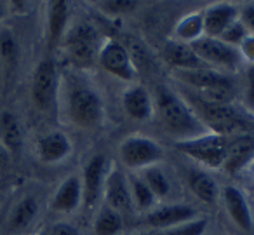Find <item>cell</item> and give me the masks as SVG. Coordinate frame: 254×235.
Returning <instances> with one entry per match:
<instances>
[{
    "label": "cell",
    "mask_w": 254,
    "mask_h": 235,
    "mask_svg": "<svg viewBox=\"0 0 254 235\" xmlns=\"http://www.w3.org/2000/svg\"><path fill=\"white\" fill-rule=\"evenodd\" d=\"M178 92L183 96V99L209 133L233 138L247 134L254 129V117L244 110H239L235 105L207 101L185 87H181Z\"/></svg>",
    "instance_id": "6da1fadb"
},
{
    "label": "cell",
    "mask_w": 254,
    "mask_h": 235,
    "mask_svg": "<svg viewBox=\"0 0 254 235\" xmlns=\"http://www.w3.org/2000/svg\"><path fill=\"white\" fill-rule=\"evenodd\" d=\"M152 96L159 122L162 124L166 133H169L178 141L191 140L209 133L176 89L157 85Z\"/></svg>",
    "instance_id": "7a4b0ae2"
},
{
    "label": "cell",
    "mask_w": 254,
    "mask_h": 235,
    "mask_svg": "<svg viewBox=\"0 0 254 235\" xmlns=\"http://www.w3.org/2000/svg\"><path fill=\"white\" fill-rule=\"evenodd\" d=\"M63 106L68 120L80 129H96L103 122L105 106L101 94L80 78H68L64 84Z\"/></svg>",
    "instance_id": "3957f363"
},
{
    "label": "cell",
    "mask_w": 254,
    "mask_h": 235,
    "mask_svg": "<svg viewBox=\"0 0 254 235\" xmlns=\"http://www.w3.org/2000/svg\"><path fill=\"white\" fill-rule=\"evenodd\" d=\"M173 78L188 91L200 98L214 103L233 105L237 87L228 74H221L212 68H195V70H173Z\"/></svg>",
    "instance_id": "277c9868"
},
{
    "label": "cell",
    "mask_w": 254,
    "mask_h": 235,
    "mask_svg": "<svg viewBox=\"0 0 254 235\" xmlns=\"http://www.w3.org/2000/svg\"><path fill=\"white\" fill-rule=\"evenodd\" d=\"M61 44L68 60L78 68L91 67L94 61H98L99 51L103 47L99 32L91 21H78L70 26Z\"/></svg>",
    "instance_id": "5b68a950"
},
{
    "label": "cell",
    "mask_w": 254,
    "mask_h": 235,
    "mask_svg": "<svg viewBox=\"0 0 254 235\" xmlns=\"http://www.w3.org/2000/svg\"><path fill=\"white\" fill-rule=\"evenodd\" d=\"M230 138L205 133L191 140L176 141V150L207 169H221Z\"/></svg>",
    "instance_id": "8992f818"
},
{
    "label": "cell",
    "mask_w": 254,
    "mask_h": 235,
    "mask_svg": "<svg viewBox=\"0 0 254 235\" xmlns=\"http://www.w3.org/2000/svg\"><path fill=\"white\" fill-rule=\"evenodd\" d=\"M122 164L132 172H139L150 165H157L164 158V150L155 140L143 134L127 136L119 147Z\"/></svg>",
    "instance_id": "52a82bcc"
},
{
    "label": "cell",
    "mask_w": 254,
    "mask_h": 235,
    "mask_svg": "<svg viewBox=\"0 0 254 235\" xmlns=\"http://www.w3.org/2000/svg\"><path fill=\"white\" fill-rule=\"evenodd\" d=\"M190 47L205 67L221 72V74L235 72L242 65V58H240L239 49L221 42L219 39L200 37L198 40L191 42Z\"/></svg>",
    "instance_id": "ba28073f"
},
{
    "label": "cell",
    "mask_w": 254,
    "mask_h": 235,
    "mask_svg": "<svg viewBox=\"0 0 254 235\" xmlns=\"http://www.w3.org/2000/svg\"><path fill=\"white\" fill-rule=\"evenodd\" d=\"M60 96V74L51 58L42 60L35 68L32 80V99L40 112H51L58 105Z\"/></svg>",
    "instance_id": "9c48e42d"
},
{
    "label": "cell",
    "mask_w": 254,
    "mask_h": 235,
    "mask_svg": "<svg viewBox=\"0 0 254 235\" xmlns=\"http://www.w3.org/2000/svg\"><path fill=\"white\" fill-rule=\"evenodd\" d=\"M98 63L105 72L110 75L120 78V80L132 82L138 77V68H136L132 56L126 46L119 40H108L103 44L99 51Z\"/></svg>",
    "instance_id": "30bf717a"
},
{
    "label": "cell",
    "mask_w": 254,
    "mask_h": 235,
    "mask_svg": "<svg viewBox=\"0 0 254 235\" xmlns=\"http://www.w3.org/2000/svg\"><path fill=\"white\" fill-rule=\"evenodd\" d=\"M108 169H110L108 162H106V158L103 155H94L84 165V172H82L80 181H82V204H84L85 209H92L101 200Z\"/></svg>",
    "instance_id": "8fae6325"
},
{
    "label": "cell",
    "mask_w": 254,
    "mask_h": 235,
    "mask_svg": "<svg viewBox=\"0 0 254 235\" xmlns=\"http://www.w3.org/2000/svg\"><path fill=\"white\" fill-rule=\"evenodd\" d=\"M105 204L115 209L117 213L131 214L134 213V204L131 197V186L127 174L119 167H110L105 179V190H103Z\"/></svg>",
    "instance_id": "7c38bea8"
},
{
    "label": "cell",
    "mask_w": 254,
    "mask_h": 235,
    "mask_svg": "<svg viewBox=\"0 0 254 235\" xmlns=\"http://www.w3.org/2000/svg\"><path fill=\"white\" fill-rule=\"evenodd\" d=\"M197 220V209L190 204H160L145 214L143 223L150 228L180 227L188 221Z\"/></svg>",
    "instance_id": "4fadbf2b"
},
{
    "label": "cell",
    "mask_w": 254,
    "mask_h": 235,
    "mask_svg": "<svg viewBox=\"0 0 254 235\" xmlns=\"http://www.w3.org/2000/svg\"><path fill=\"white\" fill-rule=\"evenodd\" d=\"M122 106L124 112L138 122H145V120H150L155 115L152 92L146 87H143L141 84H132L124 91Z\"/></svg>",
    "instance_id": "5bb4252c"
},
{
    "label": "cell",
    "mask_w": 254,
    "mask_h": 235,
    "mask_svg": "<svg viewBox=\"0 0 254 235\" xmlns=\"http://www.w3.org/2000/svg\"><path fill=\"white\" fill-rule=\"evenodd\" d=\"M223 202H225V209L232 221L244 232H251L254 225L253 211H251L249 200H247L246 193L240 188L233 185H226L221 192Z\"/></svg>",
    "instance_id": "9a60e30c"
},
{
    "label": "cell",
    "mask_w": 254,
    "mask_h": 235,
    "mask_svg": "<svg viewBox=\"0 0 254 235\" xmlns=\"http://www.w3.org/2000/svg\"><path fill=\"white\" fill-rule=\"evenodd\" d=\"M204 18V37L219 39L232 23L239 19V5L212 4L202 11Z\"/></svg>",
    "instance_id": "2e32d148"
},
{
    "label": "cell",
    "mask_w": 254,
    "mask_h": 235,
    "mask_svg": "<svg viewBox=\"0 0 254 235\" xmlns=\"http://www.w3.org/2000/svg\"><path fill=\"white\" fill-rule=\"evenodd\" d=\"M253 158H254V138H251L249 134L233 136L228 141V148H226L225 162H223L221 169L225 172H228V174H237Z\"/></svg>",
    "instance_id": "e0dca14e"
},
{
    "label": "cell",
    "mask_w": 254,
    "mask_h": 235,
    "mask_svg": "<svg viewBox=\"0 0 254 235\" xmlns=\"http://www.w3.org/2000/svg\"><path fill=\"white\" fill-rule=\"evenodd\" d=\"M71 154V141L61 131H51L37 141V155L44 164H58Z\"/></svg>",
    "instance_id": "ac0fdd59"
},
{
    "label": "cell",
    "mask_w": 254,
    "mask_h": 235,
    "mask_svg": "<svg viewBox=\"0 0 254 235\" xmlns=\"http://www.w3.org/2000/svg\"><path fill=\"white\" fill-rule=\"evenodd\" d=\"M82 204V181L78 176L63 179L51 200V209L58 213H73Z\"/></svg>",
    "instance_id": "d6986e66"
},
{
    "label": "cell",
    "mask_w": 254,
    "mask_h": 235,
    "mask_svg": "<svg viewBox=\"0 0 254 235\" xmlns=\"http://www.w3.org/2000/svg\"><path fill=\"white\" fill-rule=\"evenodd\" d=\"M0 63L4 72V85L9 89L19 63V44L9 28H0Z\"/></svg>",
    "instance_id": "ffe728a7"
},
{
    "label": "cell",
    "mask_w": 254,
    "mask_h": 235,
    "mask_svg": "<svg viewBox=\"0 0 254 235\" xmlns=\"http://www.w3.org/2000/svg\"><path fill=\"white\" fill-rule=\"evenodd\" d=\"M164 58L167 63L173 67V70H195V68H204L205 65L198 60L193 53L190 44L180 42V40H169L164 47Z\"/></svg>",
    "instance_id": "44dd1931"
},
{
    "label": "cell",
    "mask_w": 254,
    "mask_h": 235,
    "mask_svg": "<svg viewBox=\"0 0 254 235\" xmlns=\"http://www.w3.org/2000/svg\"><path fill=\"white\" fill-rule=\"evenodd\" d=\"M70 5L66 2H51L47 5V42L51 47L61 44L68 30Z\"/></svg>",
    "instance_id": "7402d4cb"
},
{
    "label": "cell",
    "mask_w": 254,
    "mask_h": 235,
    "mask_svg": "<svg viewBox=\"0 0 254 235\" xmlns=\"http://www.w3.org/2000/svg\"><path fill=\"white\" fill-rule=\"evenodd\" d=\"M0 143L11 155H18L23 148V129L12 112H0Z\"/></svg>",
    "instance_id": "603a6c76"
},
{
    "label": "cell",
    "mask_w": 254,
    "mask_h": 235,
    "mask_svg": "<svg viewBox=\"0 0 254 235\" xmlns=\"http://www.w3.org/2000/svg\"><path fill=\"white\" fill-rule=\"evenodd\" d=\"M187 181H188V186H190L191 193H193L200 202L214 204L216 200H218L219 188L209 172L202 171V169H193V171L188 172Z\"/></svg>",
    "instance_id": "cb8c5ba5"
},
{
    "label": "cell",
    "mask_w": 254,
    "mask_h": 235,
    "mask_svg": "<svg viewBox=\"0 0 254 235\" xmlns=\"http://www.w3.org/2000/svg\"><path fill=\"white\" fill-rule=\"evenodd\" d=\"M39 214V202H37L35 197L26 195L25 199H21L12 209L11 216L7 221L9 232H21L25 228H28L33 223V220Z\"/></svg>",
    "instance_id": "d4e9b609"
},
{
    "label": "cell",
    "mask_w": 254,
    "mask_h": 235,
    "mask_svg": "<svg viewBox=\"0 0 254 235\" xmlns=\"http://www.w3.org/2000/svg\"><path fill=\"white\" fill-rule=\"evenodd\" d=\"M204 37V18L202 11H193L185 14L180 21L174 25V40L185 44H191Z\"/></svg>",
    "instance_id": "484cf974"
},
{
    "label": "cell",
    "mask_w": 254,
    "mask_h": 235,
    "mask_svg": "<svg viewBox=\"0 0 254 235\" xmlns=\"http://www.w3.org/2000/svg\"><path fill=\"white\" fill-rule=\"evenodd\" d=\"M143 178V181L148 185V188L152 190V193L155 195L157 200L166 199V197L171 195L173 192V183H171V178L166 171H164L162 165H150V167L143 169V171L138 172Z\"/></svg>",
    "instance_id": "4316f807"
},
{
    "label": "cell",
    "mask_w": 254,
    "mask_h": 235,
    "mask_svg": "<svg viewBox=\"0 0 254 235\" xmlns=\"http://www.w3.org/2000/svg\"><path fill=\"white\" fill-rule=\"evenodd\" d=\"M127 179H129V186H131V197H132V204H134V211H141L145 214L148 211H152L159 200L155 199V195L148 188V185L143 181L141 176L138 172H131V174H127Z\"/></svg>",
    "instance_id": "83f0119b"
},
{
    "label": "cell",
    "mask_w": 254,
    "mask_h": 235,
    "mask_svg": "<svg viewBox=\"0 0 254 235\" xmlns=\"http://www.w3.org/2000/svg\"><path fill=\"white\" fill-rule=\"evenodd\" d=\"M124 228V216L103 204L94 218V234L96 235H119Z\"/></svg>",
    "instance_id": "f1b7e54d"
},
{
    "label": "cell",
    "mask_w": 254,
    "mask_h": 235,
    "mask_svg": "<svg viewBox=\"0 0 254 235\" xmlns=\"http://www.w3.org/2000/svg\"><path fill=\"white\" fill-rule=\"evenodd\" d=\"M209 221L205 218H197L193 221H188L180 227H171V228H150L146 232L136 235H204L207 230Z\"/></svg>",
    "instance_id": "f546056e"
},
{
    "label": "cell",
    "mask_w": 254,
    "mask_h": 235,
    "mask_svg": "<svg viewBox=\"0 0 254 235\" xmlns=\"http://www.w3.org/2000/svg\"><path fill=\"white\" fill-rule=\"evenodd\" d=\"M247 35H249V33H247L246 26H244L242 23L237 19L235 23H232V25H230L228 28L223 32V35L219 37V40H221V42H225V44H228V46L237 47V49H239V46L244 42V39H246Z\"/></svg>",
    "instance_id": "4dcf8cb0"
},
{
    "label": "cell",
    "mask_w": 254,
    "mask_h": 235,
    "mask_svg": "<svg viewBox=\"0 0 254 235\" xmlns=\"http://www.w3.org/2000/svg\"><path fill=\"white\" fill-rule=\"evenodd\" d=\"M99 7L112 16H122V14L134 11V9L138 7V4H136V2H127V0H110V2L99 4Z\"/></svg>",
    "instance_id": "1f68e13d"
},
{
    "label": "cell",
    "mask_w": 254,
    "mask_h": 235,
    "mask_svg": "<svg viewBox=\"0 0 254 235\" xmlns=\"http://www.w3.org/2000/svg\"><path fill=\"white\" fill-rule=\"evenodd\" d=\"M244 103H246V112L254 115V65L247 67L246 72V94H244Z\"/></svg>",
    "instance_id": "d6a6232c"
},
{
    "label": "cell",
    "mask_w": 254,
    "mask_h": 235,
    "mask_svg": "<svg viewBox=\"0 0 254 235\" xmlns=\"http://www.w3.org/2000/svg\"><path fill=\"white\" fill-rule=\"evenodd\" d=\"M239 21L246 26L247 33L254 35V4H246L239 7Z\"/></svg>",
    "instance_id": "836d02e7"
},
{
    "label": "cell",
    "mask_w": 254,
    "mask_h": 235,
    "mask_svg": "<svg viewBox=\"0 0 254 235\" xmlns=\"http://www.w3.org/2000/svg\"><path fill=\"white\" fill-rule=\"evenodd\" d=\"M239 53L242 58V63L254 65V35H247L244 39V42L239 46Z\"/></svg>",
    "instance_id": "e575fe53"
},
{
    "label": "cell",
    "mask_w": 254,
    "mask_h": 235,
    "mask_svg": "<svg viewBox=\"0 0 254 235\" xmlns=\"http://www.w3.org/2000/svg\"><path fill=\"white\" fill-rule=\"evenodd\" d=\"M49 234L51 235H80V232H78V228L73 227L71 223L61 221V223H56L53 228H51Z\"/></svg>",
    "instance_id": "d590c367"
},
{
    "label": "cell",
    "mask_w": 254,
    "mask_h": 235,
    "mask_svg": "<svg viewBox=\"0 0 254 235\" xmlns=\"http://www.w3.org/2000/svg\"><path fill=\"white\" fill-rule=\"evenodd\" d=\"M9 160H11V154H9L4 145L0 143V169H4L9 164Z\"/></svg>",
    "instance_id": "8d00e7d4"
},
{
    "label": "cell",
    "mask_w": 254,
    "mask_h": 235,
    "mask_svg": "<svg viewBox=\"0 0 254 235\" xmlns=\"http://www.w3.org/2000/svg\"><path fill=\"white\" fill-rule=\"evenodd\" d=\"M5 14H7V5H5L4 2H0V19L4 18Z\"/></svg>",
    "instance_id": "74e56055"
},
{
    "label": "cell",
    "mask_w": 254,
    "mask_h": 235,
    "mask_svg": "<svg viewBox=\"0 0 254 235\" xmlns=\"http://www.w3.org/2000/svg\"><path fill=\"white\" fill-rule=\"evenodd\" d=\"M4 85V72H2V63H0V87Z\"/></svg>",
    "instance_id": "f35d334b"
},
{
    "label": "cell",
    "mask_w": 254,
    "mask_h": 235,
    "mask_svg": "<svg viewBox=\"0 0 254 235\" xmlns=\"http://www.w3.org/2000/svg\"><path fill=\"white\" fill-rule=\"evenodd\" d=\"M37 235H51V234H49V230H42V232H39Z\"/></svg>",
    "instance_id": "ab89813d"
}]
</instances>
